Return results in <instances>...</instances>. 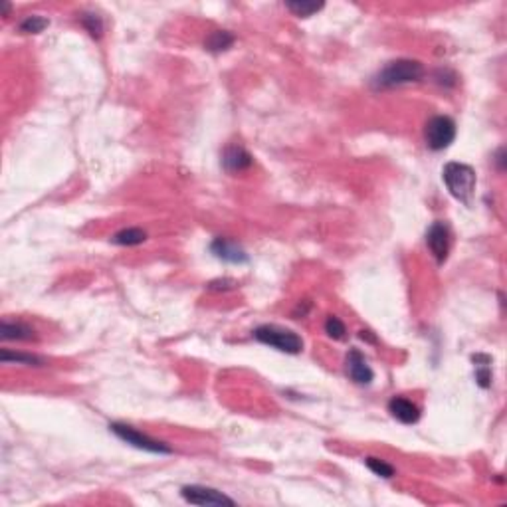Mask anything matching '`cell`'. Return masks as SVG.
<instances>
[{"label":"cell","mask_w":507,"mask_h":507,"mask_svg":"<svg viewBox=\"0 0 507 507\" xmlns=\"http://www.w3.org/2000/svg\"><path fill=\"white\" fill-rule=\"evenodd\" d=\"M210 252L214 254V258L222 260L228 263H246L250 258L246 254V250L238 242L228 240V238H214L210 244Z\"/></svg>","instance_id":"obj_9"},{"label":"cell","mask_w":507,"mask_h":507,"mask_svg":"<svg viewBox=\"0 0 507 507\" xmlns=\"http://www.w3.org/2000/svg\"><path fill=\"white\" fill-rule=\"evenodd\" d=\"M345 368H347V375L353 383L357 385H370L373 379H375V373L373 368L368 367L365 355L359 349H351L347 353V359H345Z\"/></svg>","instance_id":"obj_8"},{"label":"cell","mask_w":507,"mask_h":507,"mask_svg":"<svg viewBox=\"0 0 507 507\" xmlns=\"http://www.w3.org/2000/svg\"><path fill=\"white\" fill-rule=\"evenodd\" d=\"M147 240V232L141 228H123L117 234H113L111 242L117 246H139Z\"/></svg>","instance_id":"obj_15"},{"label":"cell","mask_w":507,"mask_h":507,"mask_svg":"<svg viewBox=\"0 0 507 507\" xmlns=\"http://www.w3.org/2000/svg\"><path fill=\"white\" fill-rule=\"evenodd\" d=\"M325 4L323 2H305V0H294V2H285V8L290 12H294L299 18L314 16L315 12H319Z\"/></svg>","instance_id":"obj_17"},{"label":"cell","mask_w":507,"mask_h":507,"mask_svg":"<svg viewBox=\"0 0 507 507\" xmlns=\"http://www.w3.org/2000/svg\"><path fill=\"white\" fill-rule=\"evenodd\" d=\"M109 430L115 434V436L123 440L125 444L137 448V450H143V452H149V454H173V448L161 440H155V438L147 436L143 434L141 430L129 426V424H123V422H111L109 424Z\"/></svg>","instance_id":"obj_4"},{"label":"cell","mask_w":507,"mask_h":507,"mask_svg":"<svg viewBox=\"0 0 507 507\" xmlns=\"http://www.w3.org/2000/svg\"><path fill=\"white\" fill-rule=\"evenodd\" d=\"M254 165V157L242 145H228L222 153V167L226 173H242Z\"/></svg>","instance_id":"obj_10"},{"label":"cell","mask_w":507,"mask_h":507,"mask_svg":"<svg viewBox=\"0 0 507 507\" xmlns=\"http://www.w3.org/2000/svg\"><path fill=\"white\" fill-rule=\"evenodd\" d=\"M442 180L456 200H460L464 204L472 202L473 191H475V171L470 165L454 163V161L448 163L442 169Z\"/></svg>","instance_id":"obj_2"},{"label":"cell","mask_w":507,"mask_h":507,"mask_svg":"<svg viewBox=\"0 0 507 507\" xmlns=\"http://www.w3.org/2000/svg\"><path fill=\"white\" fill-rule=\"evenodd\" d=\"M180 495L191 506H236V502L228 497L226 493L209 488V486H198V484L185 486L180 490Z\"/></svg>","instance_id":"obj_6"},{"label":"cell","mask_w":507,"mask_h":507,"mask_svg":"<svg viewBox=\"0 0 507 507\" xmlns=\"http://www.w3.org/2000/svg\"><path fill=\"white\" fill-rule=\"evenodd\" d=\"M254 339L263 345H270L274 349L287 353V355H298L303 351V339L292 329H283L280 325H260L254 329Z\"/></svg>","instance_id":"obj_3"},{"label":"cell","mask_w":507,"mask_h":507,"mask_svg":"<svg viewBox=\"0 0 507 507\" xmlns=\"http://www.w3.org/2000/svg\"><path fill=\"white\" fill-rule=\"evenodd\" d=\"M359 337H361L363 341H368V343H373V345H377V337H375V335H373V333H370V331H365V329H363V331L359 333Z\"/></svg>","instance_id":"obj_23"},{"label":"cell","mask_w":507,"mask_h":507,"mask_svg":"<svg viewBox=\"0 0 507 507\" xmlns=\"http://www.w3.org/2000/svg\"><path fill=\"white\" fill-rule=\"evenodd\" d=\"M365 464H367V468L370 472L375 473V475H381V477H385V480H390V477H394L397 475V470L390 466V464H386L385 460H379V458H367L365 460Z\"/></svg>","instance_id":"obj_20"},{"label":"cell","mask_w":507,"mask_h":507,"mask_svg":"<svg viewBox=\"0 0 507 507\" xmlns=\"http://www.w3.org/2000/svg\"><path fill=\"white\" fill-rule=\"evenodd\" d=\"M475 363V383L482 388H490L491 386V359L488 355H475L473 357Z\"/></svg>","instance_id":"obj_16"},{"label":"cell","mask_w":507,"mask_h":507,"mask_svg":"<svg viewBox=\"0 0 507 507\" xmlns=\"http://www.w3.org/2000/svg\"><path fill=\"white\" fill-rule=\"evenodd\" d=\"M48 26H50V20L48 18L32 14V16H26L20 22V32H24V34H40Z\"/></svg>","instance_id":"obj_18"},{"label":"cell","mask_w":507,"mask_h":507,"mask_svg":"<svg viewBox=\"0 0 507 507\" xmlns=\"http://www.w3.org/2000/svg\"><path fill=\"white\" fill-rule=\"evenodd\" d=\"M80 20H82V26L88 30L91 38H102V34H104V20H102L99 14H95V12H84L80 16Z\"/></svg>","instance_id":"obj_19"},{"label":"cell","mask_w":507,"mask_h":507,"mask_svg":"<svg viewBox=\"0 0 507 507\" xmlns=\"http://www.w3.org/2000/svg\"><path fill=\"white\" fill-rule=\"evenodd\" d=\"M236 285V281L234 280H214L210 281V290H230V287H234Z\"/></svg>","instance_id":"obj_22"},{"label":"cell","mask_w":507,"mask_h":507,"mask_svg":"<svg viewBox=\"0 0 507 507\" xmlns=\"http://www.w3.org/2000/svg\"><path fill=\"white\" fill-rule=\"evenodd\" d=\"M424 78V66L416 60H394L386 64L383 70L373 78V88L375 89H392L414 84Z\"/></svg>","instance_id":"obj_1"},{"label":"cell","mask_w":507,"mask_h":507,"mask_svg":"<svg viewBox=\"0 0 507 507\" xmlns=\"http://www.w3.org/2000/svg\"><path fill=\"white\" fill-rule=\"evenodd\" d=\"M426 244H428L438 263L446 262L448 252H450V230H448V226L440 220L434 222L426 232Z\"/></svg>","instance_id":"obj_7"},{"label":"cell","mask_w":507,"mask_h":507,"mask_svg":"<svg viewBox=\"0 0 507 507\" xmlns=\"http://www.w3.org/2000/svg\"><path fill=\"white\" fill-rule=\"evenodd\" d=\"M456 139V123L448 115H436L426 123L424 141L430 151H444Z\"/></svg>","instance_id":"obj_5"},{"label":"cell","mask_w":507,"mask_h":507,"mask_svg":"<svg viewBox=\"0 0 507 507\" xmlns=\"http://www.w3.org/2000/svg\"><path fill=\"white\" fill-rule=\"evenodd\" d=\"M325 333L331 337L333 341H343L347 337V327H345V323L339 317L329 315L327 321H325Z\"/></svg>","instance_id":"obj_21"},{"label":"cell","mask_w":507,"mask_h":507,"mask_svg":"<svg viewBox=\"0 0 507 507\" xmlns=\"http://www.w3.org/2000/svg\"><path fill=\"white\" fill-rule=\"evenodd\" d=\"M504 155H506V151H504V149H499V151H497V155H495V163H497L499 171H504Z\"/></svg>","instance_id":"obj_24"},{"label":"cell","mask_w":507,"mask_h":507,"mask_svg":"<svg viewBox=\"0 0 507 507\" xmlns=\"http://www.w3.org/2000/svg\"><path fill=\"white\" fill-rule=\"evenodd\" d=\"M0 361L4 365H10V363H16V365H26V367H44L46 361L38 355H32V353H20V351H10V349H2L0 353Z\"/></svg>","instance_id":"obj_13"},{"label":"cell","mask_w":507,"mask_h":507,"mask_svg":"<svg viewBox=\"0 0 507 507\" xmlns=\"http://www.w3.org/2000/svg\"><path fill=\"white\" fill-rule=\"evenodd\" d=\"M388 412L392 418L403 424H416L420 420L418 404H414L404 397H392L388 401Z\"/></svg>","instance_id":"obj_11"},{"label":"cell","mask_w":507,"mask_h":507,"mask_svg":"<svg viewBox=\"0 0 507 507\" xmlns=\"http://www.w3.org/2000/svg\"><path fill=\"white\" fill-rule=\"evenodd\" d=\"M236 42V38L228 30H214L212 34L204 40V48L212 54L226 52L228 48H232V44Z\"/></svg>","instance_id":"obj_14"},{"label":"cell","mask_w":507,"mask_h":507,"mask_svg":"<svg viewBox=\"0 0 507 507\" xmlns=\"http://www.w3.org/2000/svg\"><path fill=\"white\" fill-rule=\"evenodd\" d=\"M0 337L4 341H34L38 335H36L34 327H30L28 323L4 319L0 323Z\"/></svg>","instance_id":"obj_12"}]
</instances>
